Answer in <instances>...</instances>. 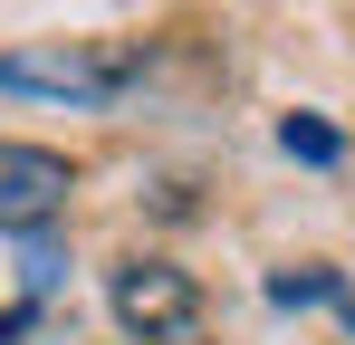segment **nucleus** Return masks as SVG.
<instances>
[{
    "label": "nucleus",
    "mask_w": 355,
    "mask_h": 345,
    "mask_svg": "<svg viewBox=\"0 0 355 345\" xmlns=\"http://www.w3.org/2000/svg\"><path fill=\"white\" fill-rule=\"evenodd\" d=\"M144 67H154L144 39H67V48L0 57V87L10 96H77V106H96V96H125Z\"/></svg>",
    "instance_id": "1"
},
{
    "label": "nucleus",
    "mask_w": 355,
    "mask_h": 345,
    "mask_svg": "<svg viewBox=\"0 0 355 345\" xmlns=\"http://www.w3.org/2000/svg\"><path fill=\"white\" fill-rule=\"evenodd\" d=\"M106 297H116V326L144 336V345H192L202 336V288L182 278L173 259H125Z\"/></svg>",
    "instance_id": "2"
},
{
    "label": "nucleus",
    "mask_w": 355,
    "mask_h": 345,
    "mask_svg": "<svg viewBox=\"0 0 355 345\" xmlns=\"http://www.w3.org/2000/svg\"><path fill=\"white\" fill-rule=\"evenodd\" d=\"M67 211V163L49 144H10L0 134V230H49Z\"/></svg>",
    "instance_id": "3"
},
{
    "label": "nucleus",
    "mask_w": 355,
    "mask_h": 345,
    "mask_svg": "<svg viewBox=\"0 0 355 345\" xmlns=\"http://www.w3.org/2000/svg\"><path fill=\"white\" fill-rule=\"evenodd\" d=\"M269 297H279V307L317 297V307H336V317L355 326V297H346V278H327V269H279V278H269Z\"/></svg>",
    "instance_id": "4"
},
{
    "label": "nucleus",
    "mask_w": 355,
    "mask_h": 345,
    "mask_svg": "<svg viewBox=\"0 0 355 345\" xmlns=\"http://www.w3.org/2000/svg\"><path fill=\"white\" fill-rule=\"evenodd\" d=\"M288 154H297V163H336V134L307 125V115H288Z\"/></svg>",
    "instance_id": "5"
}]
</instances>
